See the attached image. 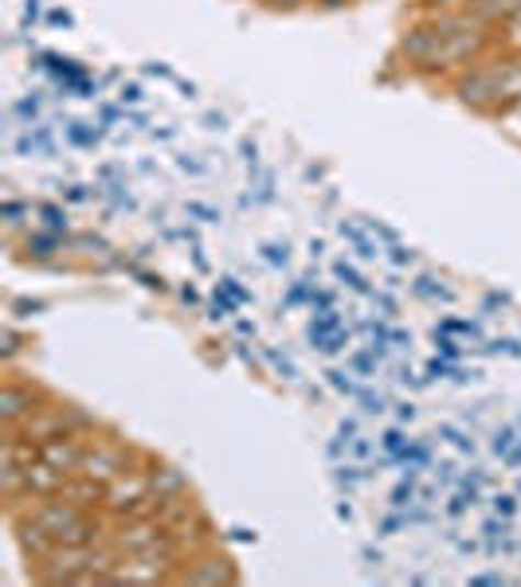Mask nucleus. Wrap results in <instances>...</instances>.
I'll return each instance as SVG.
<instances>
[{
	"label": "nucleus",
	"instance_id": "nucleus-18",
	"mask_svg": "<svg viewBox=\"0 0 521 587\" xmlns=\"http://www.w3.org/2000/svg\"><path fill=\"white\" fill-rule=\"evenodd\" d=\"M470 0H423V9H428V16H435V12H455V9H467Z\"/></svg>",
	"mask_w": 521,
	"mask_h": 587
},
{
	"label": "nucleus",
	"instance_id": "nucleus-12",
	"mask_svg": "<svg viewBox=\"0 0 521 587\" xmlns=\"http://www.w3.org/2000/svg\"><path fill=\"white\" fill-rule=\"evenodd\" d=\"M467 12L478 20V24L495 27V24H506L513 12H521V0H470Z\"/></svg>",
	"mask_w": 521,
	"mask_h": 587
},
{
	"label": "nucleus",
	"instance_id": "nucleus-25",
	"mask_svg": "<svg viewBox=\"0 0 521 587\" xmlns=\"http://www.w3.org/2000/svg\"><path fill=\"white\" fill-rule=\"evenodd\" d=\"M177 169H180V173H192V177H200V173H204V165H200V160H192V157H177Z\"/></svg>",
	"mask_w": 521,
	"mask_h": 587
},
{
	"label": "nucleus",
	"instance_id": "nucleus-15",
	"mask_svg": "<svg viewBox=\"0 0 521 587\" xmlns=\"http://www.w3.org/2000/svg\"><path fill=\"white\" fill-rule=\"evenodd\" d=\"M337 278H342L345 286H350V290H357V294H369V283H365V275H361V270H353L350 263H337Z\"/></svg>",
	"mask_w": 521,
	"mask_h": 587
},
{
	"label": "nucleus",
	"instance_id": "nucleus-5",
	"mask_svg": "<svg viewBox=\"0 0 521 587\" xmlns=\"http://www.w3.org/2000/svg\"><path fill=\"white\" fill-rule=\"evenodd\" d=\"M44 403H52V391L36 380H24V376H9L0 384V423L4 428H20L27 416H36Z\"/></svg>",
	"mask_w": 521,
	"mask_h": 587
},
{
	"label": "nucleus",
	"instance_id": "nucleus-11",
	"mask_svg": "<svg viewBox=\"0 0 521 587\" xmlns=\"http://www.w3.org/2000/svg\"><path fill=\"white\" fill-rule=\"evenodd\" d=\"M149 481H153V494H157L162 501L189 494V478H185V470H177V466H169V463H153Z\"/></svg>",
	"mask_w": 521,
	"mask_h": 587
},
{
	"label": "nucleus",
	"instance_id": "nucleus-30",
	"mask_svg": "<svg viewBox=\"0 0 521 587\" xmlns=\"http://www.w3.org/2000/svg\"><path fill=\"white\" fill-rule=\"evenodd\" d=\"M470 584H506V576H498V572H486V576H475Z\"/></svg>",
	"mask_w": 521,
	"mask_h": 587
},
{
	"label": "nucleus",
	"instance_id": "nucleus-24",
	"mask_svg": "<svg viewBox=\"0 0 521 587\" xmlns=\"http://www.w3.org/2000/svg\"><path fill=\"white\" fill-rule=\"evenodd\" d=\"M118 98H122V102H130V107H134V102H142V87H137V82H122V90H118Z\"/></svg>",
	"mask_w": 521,
	"mask_h": 587
},
{
	"label": "nucleus",
	"instance_id": "nucleus-23",
	"mask_svg": "<svg viewBox=\"0 0 521 587\" xmlns=\"http://www.w3.org/2000/svg\"><path fill=\"white\" fill-rule=\"evenodd\" d=\"M330 384H333L337 391H345V396H361V388H357V384H353L345 373H330Z\"/></svg>",
	"mask_w": 521,
	"mask_h": 587
},
{
	"label": "nucleus",
	"instance_id": "nucleus-7",
	"mask_svg": "<svg viewBox=\"0 0 521 587\" xmlns=\"http://www.w3.org/2000/svg\"><path fill=\"white\" fill-rule=\"evenodd\" d=\"M435 44H440V32H435L432 20H415L412 27H404V36L396 40V55L408 63V71H415V67L432 55Z\"/></svg>",
	"mask_w": 521,
	"mask_h": 587
},
{
	"label": "nucleus",
	"instance_id": "nucleus-27",
	"mask_svg": "<svg viewBox=\"0 0 521 587\" xmlns=\"http://www.w3.org/2000/svg\"><path fill=\"white\" fill-rule=\"evenodd\" d=\"M510 446H513V428L498 431V439H495V451L502 454V451H510Z\"/></svg>",
	"mask_w": 521,
	"mask_h": 587
},
{
	"label": "nucleus",
	"instance_id": "nucleus-16",
	"mask_svg": "<svg viewBox=\"0 0 521 587\" xmlns=\"http://www.w3.org/2000/svg\"><path fill=\"white\" fill-rule=\"evenodd\" d=\"M263 258H267L270 267H287V263H290L287 243H263Z\"/></svg>",
	"mask_w": 521,
	"mask_h": 587
},
{
	"label": "nucleus",
	"instance_id": "nucleus-31",
	"mask_svg": "<svg viewBox=\"0 0 521 587\" xmlns=\"http://www.w3.org/2000/svg\"><path fill=\"white\" fill-rule=\"evenodd\" d=\"M314 4H322V9H345L350 0H314Z\"/></svg>",
	"mask_w": 521,
	"mask_h": 587
},
{
	"label": "nucleus",
	"instance_id": "nucleus-8",
	"mask_svg": "<svg viewBox=\"0 0 521 587\" xmlns=\"http://www.w3.org/2000/svg\"><path fill=\"white\" fill-rule=\"evenodd\" d=\"M498 67V114H513L521 107V52H506Z\"/></svg>",
	"mask_w": 521,
	"mask_h": 587
},
{
	"label": "nucleus",
	"instance_id": "nucleus-19",
	"mask_svg": "<svg viewBox=\"0 0 521 587\" xmlns=\"http://www.w3.org/2000/svg\"><path fill=\"white\" fill-rule=\"evenodd\" d=\"M259 4L270 12H298V9H306V4H314V0H259Z\"/></svg>",
	"mask_w": 521,
	"mask_h": 587
},
{
	"label": "nucleus",
	"instance_id": "nucleus-17",
	"mask_svg": "<svg viewBox=\"0 0 521 587\" xmlns=\"http://www.w3.org/2000/svg\"><path fill=\"white\" fill-rule=\"evenodd\" d=\"M440 435L447 439L451 446H458V451H475V439H467V431L451 428V423H443V428H440Z\"/></svg>",
	"mask_w": 521,
	"mask_h": 587
},
{
	"label": "nucleus",
	"instance_id": "nucleus-1",
	"mask_svg": "<svg viewBox=\"0 0 521 587\" xmlns=\"http://www.w3.org/2000/svg\"><path fill=\"white\" fill-rule=\"evenodd\" d=\"M490 47H495V32L486 24L455 32V36H440V44H435L432 55L415 67V75H423V79H455V75H463L467 67L483 63L486 55H490Z\"/></svg>",
	"mask_w": 521,
	"mask_h": 587
},
{
	"label": "nucleus",
	"instance_id": "nucleus-22",
	"mask_svg": "<svg viewBox=\"0 0 521 587\" xmlns=\"http://www.w3.org/2000/svg\"><path fill=\"white\" fill-rule=\"evenodd\" d=\"M412 498H415L412 478H408L404 486H396V489H392V506H412Z\"/></svg>",
	"mask_w": 521,
	"mask_h": 587
},
{
	"label": "nucleus",
	"instance_id": "nucleus-4",
	"mask_svg": "<svg viewBox=\"0 0 521 587\" xmlns=\"http://www.w3.org/2000/svg\"><path fill=\"white\" fill-rule=\"evenodd\" d=\"M451 95L458 107L475 110V114H498V67L495 59H483L467 67L463 75L451 79Z\"/></svg>",
	"mask_w": 521,
	"mask_h": 587
},
{
	"label": "nucleus",
	"instance_id": "nucleus-14",
	"mask_svg": "<svg viewBox=\"0 0 521 587\" xmlns=\"http://www.w3.org/2000/svg\"><path fill=\"white\" fill-rule=\"evenodd\" d=\"M502 47L506 52H521V12H513L502 27Z\"/></svg>",
	"mask_w": 521,
	"mask_h": 587
},
{
	"label": "nucleus",
	"instance_id": "nucleus-13",
	"mask_svg": "<svg viewBox=\"0 0 521 587\" xmlns=\"http://www.w3.org/2000/svg\"><path fill=\"white\" fill-rule=\"evenodd\" d=\"M412 290L420 294V298H428V302H443V306L455 302V290H451V286H443L440 278H432V275H420V278H415Z\"/></svg>",
	"mask_w": 521,
	"mask_h": 587
},
{
	"label": "nucleus",
	"instance_id": "nucleus-6",
	"mask_svg": "<svg viewBox=\"0 0 521 587\" xmlns=\"http://www.w3.org/2000/svg\"><path fill=\"white\" fill-rule=\"evenodd\" d=\"M177 579L180 584L220 587V584H235L240 576H235L232 556H224V552H217V549H197L189 561H180Z\"/></svg>",
	"mask_w": 521,
	"mask_h": 587
},
{
	"label": "nucleus",
	"instance_id": "nucleus-21",
	"mask_svg": "<svg viewBox=\"0 0 521 587\" xmlns=\"http://www.w3.org/2000/svg\"><path fill=\"white\" fill-rule=\"evenodd\" d=\"M388 251H392V263H396V267H415V251H412V247H400V243H392Z\"/></svg>",
	"mask_w": 521,
	"mask_h": 587
},
{
	"label": "nucleus",
	"instance_id": "nucleus-29",
	"mask_svg": "<svg viewBox=\"0 0 521 587\" xmlns=\"http://www.w3.org/2000/svg\"><path fill=\"white\" fill-rule=\"evenodd\" d=\"M495 501H498V513H502V517H510L513 509H518V506H513V498H510V494H502V498H495Z\"/></svg>",
	"mask_w": 521,
	"mask_h": 587
},
{
	"label": "nucleus",
	"instance_id": "nucleus-10",
	"mask_svg": "<svg viewBox=\"0 0 521 587\" xmlns=\"http://www.w3.org/2000/svg\"><path fill=\"white\" fill-rule=\"evenodd\" d=\"M67 478H71L67 470L52 466L47 458H36V463L24 470V489L27 494H36V498H59L64 486H67Z\"/></svg>",
	"mask_w": 521,
	"mask_h": 587
},
{
	"label": "nucleus",
	"instance_id": "nucleus-32",
	"mask_svg": "<svg viewBox=\"0 0 521 587\" xmlns=\"http://www.w3.org/2000/svg\"><path fill=\"white\" fill-rule=\"evenodd\" d=\"M400 419H415V408H412V403H400Z\"/></svg>",
	"mask_w": 521,
	"mask_h": 587
},
{
	"label": "nucleus",
	"instance_id": "nucleus-3",
	"mask_svg": "<svg viewBox=\"0 0 521 587\" xmlns=\"http://www.w3.org/2000/svg\"><path fill=\"white\" fill-rule=\"evenodd\" d=\"M130 466H137V451L126 443V439H118V435L95 439L90 435L87 454H82V463H79V474L82 478H95V481H102V486H110V481H114L118 474H126Z\"/></svg>",
	"mask_w": 521,
	"mask_h": 587
},
{
	"label": "nucleus",
	"instance_id": "nucleus-28",
	"mask_svg": "<svg viewBox=\"0 0 521 587\" xmlns=\"http://www.w3.org/2000/svg\"><path fill=\"white\" fill-rule=\"evenodd\" d=\"M189 212H192V215H200V220H204V223L217 220V212H212V208H204V204H189Z\"/></svg>",
	"mask_w": 521,
	"mask_h": 587
},
{
	"label": "nucleus",
	"instance_id": "nucleus-20",
	"mask_svg": "<svg viewBox=\"0 0 521 587\" xmlns=\"http://www.w3.org/2000/svg\"><path fill=\"white\" fill-rule=\"evenodd\" d=\"M385 451H388V458H400V454L408 451V439L400 435V431H388V435H385Z\"/></svg>",
	"mask_w": 521,
	"mask_h": 587
},
{
	"label": "nucleus",
	"instance_id": "nucleus-26",
	"mask_svg": "<svg viewBox=\"0 0 521 587\" xmlns=\"http://www.w3.org/2000/svg\"><path fill=\"white\" fill-rule=\"evenodd\" d=\"M16 348H20V337H16V330H4V356H16Z\"/></svg>",
	"mask_w": 521,
	"mask_h": 587
},
{
	"label": "nucleus",
	"instance_id": "nucleus-9",
	"mask_svg": "<svg viewBox=\"0 0 521 587\" xmlns=\"http://www.w3.org/2000/svg\"><path fill=\"white\" fill-rule=\"evenodd\" d=\"M87 443H90V435H55L40 446V458H47V463L59 466V470H67V474H79Z\"/></svg>",
	"mask_w": 521,
	"mask_h": 587
},
{
	"label": "nucleus",
	"instance_id": "nucleus-2",
	"mask_svg": "<svg viewBox=\"0 0 521 587\" xmlns=\"http://www.w3.org/2000/svg\"><path fill=\"white\" fill-rule=\"evenodd\" d=\"M157 509H162V498L153 494L149 466H130L126 474H118L107 486V498H102V513L110 521H118V517H157Z\"/></svg>",
	"mask_w": 521,
	"mask_h": 587
}]
</instances>
